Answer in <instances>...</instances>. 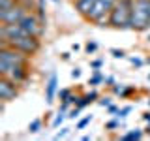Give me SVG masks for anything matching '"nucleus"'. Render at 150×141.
<instances>
[{"label": "nucleus", "instance_id": "obj_16", "mask_svg": "<svg viewBox=\"0 0 150 141\" xmlns=\"http://www.w3.org/2000/svg\"><path fill=\"white\" fill-rule=\"evenodd\" d=\"M92 119H94L92 115H86L84 119H81V120L77 122V124H75V128H77V130H84V128H86V126H88V124L92 122Z\"/></svg>", "mask_w": 150, "mask_h": 141}, {"label": "nucleus", "instance_id": "obj_23", "mask_svg": "<svg viewBox=\"0 0 150 141\" xmlns=\"http://www.w3.org/2000/svg\"><path fill=\"white\" fill-rule=\"evenodd\" d=\"M71 90L69 88H60L58 90V98H60V102H66V100H69V96H71Z\"/></svg>", "mask_w": 150, "mask_h": 141}, {"label": "nucleus", "instance_id": "obj_37", "mask_svg": "<svg viewBox=\"0 0 150 141\" xmlns=\"http://www.w3.org/2000/svg\"><path fill=\"white\" fill-rule=\"evenodd\" d=\"M69 58H71V53H62V60H66V62H68Z\"/></svg>", "mask_w": 150, "mask_h": 141}, {"label": "nucleus", "instance_id": "obj_14", "mask_svg": "<svg viewBox=\"0 0 150 141\" xmlns=\"http://www.w3.org/2000/svg\"><path fill=\"white\" fill-rule=\"evenodd\" d=\"M105 83V75H103L100 70H94V73L90 75V79H88V85L90 87H98V85Z\"/></svg>", "mask_w": 150, "mask_h": 141}, {"label": "nucleus", "instance_id": "obj_29", "mask_svg": "<svg viewBox=\"0 0 150 141\" xmlns=\"http://www.w3.org/2000/svg\"><path fill=\"white\" fill-rule=\"evenodd\" d=\"M101 66H103V58H96V60H92V62H90V68L92 70H100Z\"/></svg>", "mask_w": 150, "mask_h": 141}, {"label": "nucleus", "instance_id": "obj_12", "mask_svg": "<svg viewBox=\"0 0 150 141\" xmlns=\"http://www.w3.org/2000/svg\"><path fill=\"white\" fill-rule=\"evenodd\" d=\"M94 4H96V0H73V6H75V11L81 15L84 21L88 19V15H90Z\"/></svg>", "mask_w": 150, "mask_h": 141}, {"label": "nucleus", "instance_id": "obj_30", "mask_svg": "<svg viewBox=\"0 0 150 141\" xmlns=\"http://www.w3.org/2000/svg\"><path fill=\"white\" fill-rule=\"evenodd\" d=\"M105 109H107V113H109V115H116V113L120 111V107H118V105H115V103H111V105H107Z\"/></svg>", "mask_w": 150, "mask_h": 141}, {"label": "nucleus", "instance_id": "obj_15", "mask_svg": "<svg viewBox=\"0 0 150 141\" xmlns=\"http://www.w3.org/2000/svg\"><path fill=\"white\" fill-rule=\"evenodd\" d=\"M133 92H135V87H131V85H122L118 96H120V98H129Z\"/></svg>", "mask_w": 150, "mask_h": 141}, {"label": "nucleus", "instance_id": "obj_4", "mask_svg": "<svg viewBox=\"0 0 150 141\" xmlns=\"http://www.w3.org/2000/svg\"><path fill=\"white\" fill-rule=\"evenodd\" d=\"M115 2L116 0H96V4H94V8H92L86 21L100 26V28L109 26V13H111L112 6H115Z\"/></svg>", "mask_w": 150, "mask_h": 141}, {"label": "nucleus", "instance_id": "obj_34", "mask_svg": "<svg viewBox=\"0 0 150 141\" xmlns=\"http://www.w3.org/2000/svg\"><path fill=\"white\" fill-rule=\"evenodd\" d=\"M115 83L116 81H115V77H112V75H107V77H105V85H107V87H112Z\"/></svg>", "mask_w": 150, "mask_h": 141}, {"label": "nucleus", "instance_id": "obj_33", "mask_svg": "<svg viewBox=\"0 0 150 141\" xmlns=\"http://www.w3.org/2000/svg\"><path fill=\"white\" fill-rule=\"evenodd\" d=\"M79 98H81V94H71V96H69V103H71V105H77V102H79Z\"/></svg>", "mask_w": 150, "mask_h": 141}, {"label": "nucleus", "instance_id": "obj_36", "mask_svg": "<svg viewBox=\"0 0 150 141\" xmlns=\"http://www.w3.org/2000/svg\"><path fill=\"white\" fill-rule=\"evenodd\" d=\"M143 120H144V122H148V124H150V111L143 113Z\"/></svg>", "mask_w": 150, "mask_h": 141}, {"label": "nucleus", "instance_id": "obj_38", "mask_svg": "<svg viewBox=\"0 0 150 141\" xmlns=\"http://www.w3.org/2000/svg\"><path fill=\"white\" fill-rule=\"evenodd\" d=\"M79 49H81V45H79V43H73V45H71V51H75V53H77Z\"/></svg>", "mask_w": 150, "mask_h": 141}, {"label": "nucleus", "instance_id": "obj_10", "mask_svg": "<svg viewBox=\"0 0 150 141\" xmlns=\"http://www.w3.org/2000/svg\"><path fill=\"white\" fill-rule=\"evenodd\" d=\"M26 36V30L19 23H2L0 25V40H13V38Z\"/></svg>", "mask_w": 150, "mask_h": 141}, {"label": "nucleus", "instance_id": "obj_22", "mask_svg": "<svg viewBox=\"0 0 150 141\" xmlns=\"http://www.w3.org/2000/svg\"><path fill=\"white\" fill-rule=\"evenodd\" d=\"M19 0H0V11H4V9H9L13 8Z\"/></svg>", "mask_w": 150, "mask_h": 141}, {"label": "nucleus", "instance_id": "obj_26", "mask_svg": "<svg viewBox=\"0 0 150 141\" xmlns=\"http://www.w3.org/2000/svg\"><path fill=\"white\" fill-rule=\"evenodd\" d=\"M79 113H81V107H77V105H75V107H71V109H69L68 111V119H77V117H79Z\"/></svg>", "mask_w": 150, "mask_h": 141}, {"label": "nucleus", "instance_id": "obj_35", "mask_svg": "<svg viewBox=\"0 0 150 141\" xmlns=\"http://www.w3.org/2000/svg\"><path fill=\"white\" fill-rule=\"evenodd\" d=\"M71 77H73V79H79V77H81V68L71 70Z\"/></svg>", "mask_w": 150, "mask_h": 141}, {"label": "nucleus", "instance_id": "obj_31", "mask_svg": "<svg viewBox=\"0 0 150 141\" xmlns=\"http://www.w3.org/2000/svg\"><path fill=\"white\" fill-rule=\"evenodd\" d=\"M69 130H71V128H60V132L54 135V139H62V137H66V135L69 134Z\"/></svg>", "mask_w": 150, "mask_h": 141}, {"label": "nucleus", "instance_id": "obj_42", "mask_svg": "<svg viewBox=\"0 0 150 141\" xmlns=\"http://www.w3.org/2000/svg\"><path fill=\"white\" fill-rule=\"evenodd\" d=\"M53 2H56V4H58V2H60V0H53Z\"/></svg>", "mask_w": 150, "mask_h": 141}, {"label": "nucleus", "instance_id": "obj_25", "mask_svg": "<svg viewBox=\"0 0 150 141\" xmlns=\"http://www.w3.org/2000/svg\"><path fill=\"white\" fill-rule=\"evenodd\" d=\"M109 53L112 55V58H124V56H126L124 49H115V47H112V49L109 51Z\"/></svg>", "mask_w": 150, "mask_h": 141}, {"label": "nucleus", "instance_id": "obj_9", "mask_svg": "<svg viewBox=\"0 0 150 141\" xmlns=\"http://www.w3.org/2000/svg\"><path fill=\"white\" fill-rule=\"evenodd\" d=\"M19 96V85H15L13 81H9L8 77L0 75V100L2 102H11Z\"/></svg>", "mask_w": 150, "mask_h": 141}, {"label": "nucleus", "instance_id": "obj_11", "mask_svg": "<svg viewBox=\"0 0 150 141\" xmlns=\"http://www.w3.org/2000/svg\"><path fill=\"white\" fill-rule=\"evenodd\" d=\"M56 96H58V75L54 72H51L49 79H47V83H45V102L51 105Z\"/></svg>", "mask_w": 150, "mask_h": 141}, {"label": "nucleus", "instance_id": "obj_21", "mask_svg": "<svg viewBox=\"0 0 150 141\" xmlns=\"http://www.w3.org/2000/svg\"><path fill=\"white\" fill-rule=\"evenodd\" d=\"M129 113H131V105H126V107H122V109L118 111V113H116V119H118V120H124L126 119V117H128L129 115Z\"/></svg>", "mask_w": 150, "mask_h": 141}, {"label": "nucleus", "instance_id": "obj_43", "mask_svg": "<svg viewBox=\"0 0 150 141\" xmlns=\"http://www.w3.org/2000/svg\"><path fill=\"white\" fill-rule=\"evenodd\" d=\"M148 83H150V73H148Z\"/></svg>", "mask_w": 150, "mask_h": 141}, {"label": "nucleus", "instance_id": "obj_8", "mask_svg": "<svg viewBox=\"0 0 150 141\" xmlns=\"http://www.w3.org/2000/svg\"><path fill=\"white\" fill-rule=\"evenodd\" d=\"M28 11H32V9L28 8L26 4L23 2V0H19V2H17L13 8L0 11V23H19Z\"/></svg>", "mask_w": 150, "mask_h": 141}, {"label": "nucleus", "instance_id": "obj_17", "mask_svg": "<svg viewBox=\"0 0 150 141\" xmlns=\"http://www.w3.org/2000/svg\"><path fill=\"white\" fill-rule=\"evenodd\" d=\"M66 119H68V115H66V113H62V111H58V115L53 119V124H51V126H53V128H58V126L62 124Z\"/></svg>", "mask_w": 150, "mask_h": 141}, {"label": "nucleus", "instance_id": "obj_39", "mask_svg": "<svg viewBox=\"0 0 150 141\" xmlns=\"http://www.w3.org/2000/svg\"><path fill=\"white\" fill-rule=\"evenodd\" d=\"M144 134H146V135H150V124L146 126V128H144Z\"/></svg>", "mask_w": 150, "mask_h": 141}, {"label": "nucleus", "instance_id": "obj_28", "mask_svg": "<svg viewBox=\"0 0 150 141\" xmlns=\"http://www.w3.org/2000/svg\"><path fill=\"white\" fill-rule=\"evenodd\" d=\"M98 103H100L101 107H107V105H111L112 102H111V98H109V96H103V98L100 96V100H98Z\"/></svg>", "mask_w": 150, "mask_h": 141}, {"label": "nucleus", "instance_id": "obj_3", "mask_svg": "<svg viewBox=\"0 0 150 141\" xmlns=\"http://www.w3.org/2000/svg\"><path fill=\"white\" fill-rule=\"evenodd\" d=\"M4 45L15 47V49L23 51L25 55L34 56V55L40 53V49H41V38L26 34V36H21V38H13V40H0V47H4Z\"/></svg>", "mask_w": 150, "mask_h": 141}, {"label": "nucleus", "instance_id": "obj_1", "mask_svg": "<svg viewBox=\"0 0 150 141\" xmlns=\"http://www.w3.org/2000/svg\"><path fill=\"white\" fill-rule=\"evenodd\" d=\"M131 6L133 0H116L109 13V26L115 30H131Z\"/></svg>", "mask_w": 150, "mask_h": 141}, {"label": "nucleus", "instance_id": "obj_13", "mask_svg": "<svg viewBox=\"0 0 150 141\" xmlns=\"http://www.w3.org/2000/svg\"><path fill=\"white\" fill-rule=\"evenodd\" d=\"M144 135H146V134H144V130L135 128V130L126 132L124 135H120V139H122V141H139V139H143Z\"/></svg>", "mask_w": 150, "mask_h": 141}, {"label": "nucleus", "instance_id": "obj_19", "mask_svg": "<svg viewBox=\"0 0 150 141\" xmlns=\"http://www.w3.org/2000/svg\"><path fill=\"white\" fill-rule=\"evenodd\" d=\"M98 47H100V45H98V41H90V40H88L86 43H84V51H86V55H92V53H96V51H98Z\"/></svg>", "mask_w": 150, "mask_h": 141}, {"label": "nucleus", "instance_id": "obj_20", "mask_svg": "<svg viewBox=\"0 0 150 141\" xmlns=\"http://www.w3.org/2000/svg\"><path fill=\"white\" fill-rule=\"evenodd\" d=\"M83 96L86 98V102H88V103H94V102H98V100H100V94H98V90H94V88H92L90 92L83 94Z\"/></svg>", "mask_w": 150, "mask_h": 141}, {"label": "nucleus", "instance_id": "obj_44", "mask_svg": "<svg viewBox=\"0 0 150 141\" xmlns=\"http://www.w3.org/2000/svg\"><path fill=\"white\" fill-rule=\"evenodd\" d=\"M148 107H150V98H148Z\"/></svg>", "mask_w": 150, "mask_h": 141}, {"label": "nucleus", "instance_id": "obj_41", "mask_svg": "<svg viewBox=\"0 0 150 141\" xmlns=\"http://www.w3.org/2000/svg\"><path fill=\"white\" fill-rule=\"evenodd\" d=\"M146 40H148V43H150V34H148V38H146Z\"/></svg>", "mask_w": 150, "mask_h": 141}, {"label": "nucleus", "instance_id": "obj_32", "mask_svg": "<svg viewBox=\"0 0 150 141\" xmlns=\"http://www.w3.org/2000/svg\"><path fill=\"white\" fill-rule=\"evenodd\" d=\"M69 105H71V103H69L68 100H66V102H60V107H58V111H62V113H68V111H69Z\"/></svg>", "mask_w": 150, "mask_h": 141}, {"label": "nucleus", "instance_id": "obj_18", "mask_svg": "<svg viewBox=\"0 0 150 141\" xmlns=\"http://www.w3.org/2000/svg\"><path fill=\"white\" fill-rule=\"evenodd\" d=\"M41 124H43V122H41V119H34L30 124H28V132H32V134L40 132V130H41Z\"/></svg>", "mask_w": 150, "mask_h": 141}, {"label": "nucleus", "instance_id": "obj_2", "mask_svg": "<svg viewBox=\"0 0 150 141\" xmlns=\"http://www.w3.org/2000/svg\"><path fill=\"white\" fill-rule=\"evenodd\" d=\"M131 30H150V0H133L131 6Z\"/></svg>", "mask_w": 150, "mask_h": 141}, {"label": "nucleus", "instance_id": "obj_27", "mask_svg": "<svg viewBox=\"0 0 150 141\" xmlns=\"http://www.w3.org/2000/svg\"><path fill=\"white\" fill-rule=\"evenodd\" d=\"M116 128H120V120H118V119L105 122V130H116Z\"/></svg>", "mask_w": 150, "mask_h": 141}, {"label": "nucleus", "instance_id": "obj_5", "mask_svg": "<svg viewBox=\"0 0 150 141\" xmlns=\"http://www.w3.org/2000/svg\"><path fill=\"white\" fill-rule=\"evenodd\" d=\"M0 75L8 77L9 81H13L19 87H23L30 77V64H9V66L0 64Z\"/></svg>", "mask_w": 150, "mask_h": 141}, {"label": "nucleus", "instance_id": "obj_40", "mask_svg": "<svg viewBox=\"0 0 150 141\" xmlns=\"http://www.w3.org/2000/svg\"><path fill=\"white\" fill-rule=\"evenodd\" d=\"M146 64H150V56H148V58H146Z\"/></svg>", "mask_w": 150, "mask_h": 141}, {"label": "nucleus", "instance_id": "obj_7", "mask_svg": "<svg viewBox=\"0 0 150 141\" xmlns=\"http://www.w3.org/2000/svg\"><path fill=\"white\" fill-rule=\"evenodd\" d=\"M19 25L25 28L26 34H30V36L41 38V36H43V32H45V23L41 21V17L38 15L36 11H28L26 15L19 21Z\"/></svg>", "mask_w": 150, "mask_h": 141}, {"label": "nucleus", "instance_id": "obj_6", "mask_svg": "<svg viewBox=\"0 0 150 141\" xmlns=\"http://www.w3.org/2000/svg\"><path fill=\"white\" fill-rule=\"evenodd\" d=\"M32 56L25 55L23 51L15 49V47L4 45L0 47V64L2 66H9V64H30Z\"/></svg>", "mask_w": 150, "mask_h": 141}, {"label": "nucleus", "instance_id": "obj_24", "mask_svg": "<svg viewBox=\"0 0 150 141\" xmlns=\"http://www.w3.org/2000/svg\"><path fill=\"white\" fill-rule=\"evenodd\" d=\"M129 62L135 66V68H143L144 66V62H146V60H143V58H139V56H131L129 58Z\"/></svg>", "mask_w": 150, "mask_h": 141}]
</instances>
